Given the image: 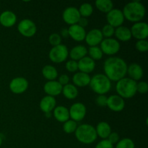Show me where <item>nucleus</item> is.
Masks as SVG:
<instances>
[{
  "mask_svg": "<svg viewBox=\"0 0 148 148\" xmlns=\"http://www.w3.org/2000/svg\"><path fill=\"white\" fill-rule=\"evenodd\" d=\"M127 64L120 57L111 56L105 61L103 64L104 75L114 82H118L125 77L127 72Z\"/></svg>",
  "mask_w": 148,
  "mask_h": 148,
  "instance_id": "obj_1",
  "label": "nucleus"
},
{
  "mask_svg": "<svg viewBox=\"0 0 148 148\" xmlns=\"http://www.w3.org/2000/svg\"><path fill=\"white\" fill-rule=\"evenodd\" d=\"M124 19L132 23H138L145 16L146 10L145 6L140 1H133L124 6L122 10Z\"/></svg>",
  "mask_w": 148,
  "mask_h": 148,
  "instance_id": "obj_2",
  "label": "nucleus"
},
{
  "mask_svg": "<svg viewBox=\"0 0 148 148\" xmlns=\"http://www.w3.org/2000/svg\"><path fill=\"white\" fill-rule=\"evenodd\" d=\"M137 82L130 77H124L116 82V90L118 95L122 98L129 99L137 93Z\"/></svg>",
  "mask_w": 148,
  "mask_h": 148,
  "instance_id": "obj_3",
  "label": "nucleus"
},
{
  "mask_svg": "<svg viewBox=\"0 0 148 148\" xmlns=\"http://www.w3.org/2000/svg\"><path fill=\"white\" fill-rule=\"evenodd\" d=\"M75 134L77 140L79 143L85 145L92 144L98 137L95 127L88 124H83L78 126Z\"/></svg>",
  "mask_w": 148,
  "mask_h": 148,
  "instance_id": "obj_4",
  "label": "nucleus"
},
{
  "mask_svg": "<svg viewBox=\"0 0 148 148\" xmlns=\"http://www.w3.org/2000/svg\"><path fill=\"white\" fill-rule=\"evenodd\" d=\"M89 85L98 95H106L111 90V82L104 74H97L91 77Z\"/></svg>",
  "mask_w": 148,
  "mask_h": 148,
  "instance_id": "obj_5",
  "label": "nucleus"
},
{
  "mask_svg": "<svg viewBox=\"0 0 148 148\" xmlns=\"http://www.w3.org/2000/svg\"><path fill=\"white\" fill-rule=\"evenodd\" d=\"M69 56V50L67 47L64 44L54 46L50 50L49 53V59L52 62L60 64L65 62Z\"/></svg>",
  "mask_w": 148,
  "mask_h": 148,
  "instance_id": "obj_6",
  "label": "nucleus"
},
{
  "mask_svg": "<svg viewBox=\"0 0 148 148\" xmlns=\"http://www.w3.org/2000/svg\"><path fill=\"white\" fill-rule=\"evenodd\" d=\"M101 48L103 53L108 55V56H113L116 54L121 49V45L119 40L116 39L112 38H105L102 40L101 43Z\"/></svg>",
  "mask_w": 148,
  "mask_h": 148,
  "instance_id": "obj_7",
  "label": "nucleus"
},
{
  "mask_svg": "<svg viewBox=\"0 0 148 148\" xmlns=\"http://www.w3.org/2000/svg\"><path fill=\"white\" fill-rule=\"evenodd\" d=\"M17 30L24 37L31 38L34 36L37 32V27L33 20L24 19L17 25Z\"/></svg>",
  "mask_w": 148,
  "mask_h": 148,
  "instance_id": "obj_8",
  "label": "nucleus"
},
{
  "mask_svg": "<svg viewBox=\"0 0 148 148\" xmlns=\"http://www.w3.org/2000/svg\"><path fill=\"white\" fill-rule=\"evenodd\" d=\"M69 118L73 121H80L85 119L87 113L86 106L82 103H75L69 109Z\"/></svg>",
  "mask_w": 148,
  "mask_h": 148,
  "instance_id": "obj_9",
  "label": "nucleus"
},
{
  "mask_svg": "<svg viewBox=\"0 0 148 148\" xmlns=\"http://www.w3.org/2000/svg\"><path fill=\"white\" fill-rule=\"evenodd\" d=\"M28 81L23 77H17L11 80L10 83V90L12 92L17 95L23 94L28 88Z\"/></svg>",
  "mask_w": 148,
  "mask_h": 148,
  "instance_id": "obj_10",
  "label": "nucleus"
},
{
  "mask_svg": "<svg viewBox=\"0 0 148 148\" xmlns=\"http://www.w3.org/2000/svg\"><path fill=\"white\" fill-rule=\"evenodd\" d=\"M132 36L137 40H146L148 37V25L145 22L135 23L131 29Z\"/></svg>",
  "mask_w": 148,
  "mask_h": 148,
  "instance_id": "obj_11",
  "label": "nucleus"
},
{
  "mask_svg": "<svg viewBox=\"0 0 148 148\" xmlns=\"http://www.w3.org/2000/svg\"><path fill=\"white\" fill-rule=\"evenodd\" d=\"M106 20L108 24L114 27V28L120 27L124 22V17L122 10L119 9H113L112 10L107 13Z\"/></svg>",
  "mask_w": 148,
  "mask_h": 148,
  "instance_id": "obj_12",
  "label": "nucleus"
},
{
  "mask_svg": "<svg viewBox=\"0 0 148 148\" xmlns=\"http://www.w3.org/2000/svg\"><path fill=\"white\" fill-rule=\"evenodd\" d=\"M81 16L77 8L75 7H69L65 9L62 14L63 20L69 25L77 24Z\"/></svg>",
  "mask_w": 148,
  "mask_h": 148,
  "instance_id": "obj_13",
  "label": "nucleus"
},
{
  "mask_svg": "<svg viewBox=\"0 0 148 148\" xmlns=\"http://www.w3.org/2000/svg\"><path fill=\"white\" fill-rule=\"evenodd\" d=\"M106 106L114 112H121L125 108V101L119 95H112L108 97Z\"/></svg>",
  "mask_w": 148,
  "mask_h": 148,
  "instance_id": "obj_14",
  "label": "nucleus"
},
{
  "mask_svg": "<svg viewBox=\"0 0 148 148\" xmlns=\"http://www.w3.org/2000/svg\"><path fill=\"white\" fill-rule=\"evenodd\" d=\"M103 40V36L101 33V30L97 28H93L90 30L88 33H86L85 38L86 43L90 46V47L98 46V45L101 44Z\"/></svg>",
  "mask_w": 148,
  "mask_h": 148,
  "instance_id": "obj_15",
  "label": "nucleus"
},
{
  "mask_svg": "<svg viewBox=\"0 0 148 148\" xmlns=\"http://www.w3.org/2000/svg\"><path fill=\"white\" fill-rule=\"evenodd\" d=\"M62 86L58 81L52 80L48 81L43 86V90L47 94V95L51 97H55L59 95L62 93Z\"/></svg>",
  "mask_w": 148,
  "mask_h": 148,
  "instance_id": "obj_16",
  "label": "nucleus"
},
{
  "mask_svg": "<svg viewBox=\"0 0 148 148\" xmlns=\"http://www.w3.org/2000/svg\"><path fill=\"white\" fill-rule=\"evenodd\" d=\"M68 32H69V37L77 42H81L84 40L85 36H86V31H85V28L77 24L69 26V27L68 28Z\"/></svg>",
  "mask_w": 148,
  "mask_h": 148,
  "instance_id": "obj_17",
  "label": "nucleus"
},
{
  "mask_svg": "<svg viewBox=\"0 0 148 148\" xmlns=\"http://www.w3.org/2000/svg\"><path fill=\"white\" fill-rule=\"evenodd\" d=\"M78 70L83 73L88 74L92 72L95 68V62L89 56H85L77 62Z\"/></svg>",
  "mask_w": 148,
  "mask_h": 148,
  "instance_id": "obj_18",
  "label": "nucleus"
},
{
  "mask_svg": "<svg viewBox=\"0 0 148 148\" xmlns=\"http://www.w3.org/2000/svg\"><path fill=\"white\" fill-rule=\"evenodd\" d=\"M17 23V15L10 10L4 11L0 14V24L5 27H11Z\"/></svg>",
  "mask_w": 148,
  "mask_h": 148,
  "instance_id": "obj_19",
  "label": "nucleus"
},
{
  "mask_svg": "<svg viewBox=\"0 0 148 148\" xmlns=\"http://www.w3.org/2000/svg\"><path fill=\"white\" fill-rule=\"evenodd\" d=\"M127 74H128L129 77L130 79L137 82L143 78L144 71H143V67L139 64L132 63L130 66H127Z\"/></svg>",
  "mask_w": 148,
  "mask_h": 148,
  "instance_id": "obj_20",
  "label": "nucleus"
},
{
  "mask_svg": "<svg viewBox=\"0 0 148 148\" xmlns=\"http://www.w3.org/2000/svg\"><path fill=\"white\" fill-rule=\"evenodd\" d=\"M56 101L54 97L46 95L40 100L39 106L40 110L44 114H46V113H51V111H53L56 107Z\"/></svg>",
  "mask_w": 148,
  "mask_h": 148,
  "instance_id": "obj_21",
  "label": "nucleus"
},
{
  "mask_svg": "<svg viewBox=\"0 0 148 148\" xmlns=\"http://www.w3.org/2000/svg\"><path fill=\"white\" fill-rule=\"evenodd\" d=\"M90 76L88 74L83 73V72H77L72 77L73 85L77 88H83L89 85L90 82Z\"/></svg>",
  "mask_w": 148,
  "mask_h": 148,
  "instance_id": "obj_22",
  "label": "nucleus"
},
{
  "mask_svg": "<svg viewBox=\"0 0 148 148\" xmlns=\"http://www.w3.org/2000/svg\"><path fill=\"white\" fill-rule=\"evenodd\" d=\"M53 116L56 121L60 123H64L69 119V109L64 106H58L53 111Z\"/></svg>",
  "mask_w": 148,
  "mask_h": 148,
  "instance_id": "obj_23",
  "label": "nucleus"
},
{
  "mask_svg": "<svg viewBox=\"0 0 148 148\" xmlns=\"http://www.w3.org/2000/svg\"><path fill=\"white\" fill-rule=\"evenodd\" d=\"M87 54H88V49L82 45L75 46L71 49L70 51H69V55L71 59L76 62L86 56Z\"/></svg>",
  "mask_w": 148,
  "mask_h": 148,
  "instance_id": "obj_24",
  "label": "nucleus"
},
{
  "mask_svg": "<svg viewBox=\"0 0 148 148\" xmlns=\"http://www.w3.org/2000/svg\"><path fill=\"white\" fill-rule=\"evenodd\" d=\"M114 35L119 40H121L122 42L129 41L132 37L130 28L123 25L116 27L115 29Z\"/></svg>",
  "mask_w": 148,
  "mask_h": 148,
  "instance_id": "obj_25",
  "label": "nucleus"
},
{
  "mask_svg": "<svg viewBox=\"0 0 148 148\" xmlns=\"http://www.w3.org/2000/svg\"><path fill=\"white\" fill-rule=\"evenodd\" d=\"M95 131H96L97 136L102 138L103 140H107L110 134L112 132L111 126L106 121H101L98 123L95 128Z\"/></svg>",
  "mask_w": 148,
  "mask_h": 148,
  "instance_id": "obj_26",
  "label": "nucleus"
},
{
  "mask_svg": "<svg viewBox=\"0 0 148 148\" xmlns=\"http://www.w3.org/2000/svg\"><path fill=\"white\" fill-rule=\"evenodd\" d=\"M62 93L68 100H74L78 96V89L73 84H67L62 88Z\"/></svg>",
  "mask_w": 148,
  "mask_h": 148,
  "instance_id": "obj_27",
  "label": "nucleus"
},
{
  "mask_svg": "<svg viewBox=\"0 0 148 148\" xmlns=\"http://www.w3.org/2000/svg\"><path fill=\"white\" fill-rule=\"evenodd\" d=\"M42 75L45 79L49 81L56 80L58 77V71L52 65H46L42 69Z\"/></svg>",
  "mask_w": 148,
  "mask_h": 148,
  "instance_id": "obj_28",
  "label": "nucleus"
},
{
  "mask_svg": "<svg viewBox=\"0 0 148 148\" xmlns=\"http://www.w3.org/2000/svg\"><path fill=\"white\" fill-rule=\"evenodd\" d=\"M95 4L100 12L106 14L114 9V3L111 0H97Z\"/></svg>",
  "mask_w": 148,
  "mask_h": 148,
  "instance_id": "obj_29",
  "label": "nucleus"
},
{
  "mask_svg": "<svg viewBox=\"0 0 148 148\" xmlns=\"http://www.w3.org/2000/svg\"><path fill=\"white\" fill-rule=\"evenodd\" d=\"M78 10H79L81 17H85V18L92 15V14L93 13V7H92V4H90V3H83V4H82Z\"/></svg>",
  "mask_w": 148,
  "mask_h": 148,
  "instance_id": "obj_30",
  "label": "nucleus"
},
{
  "mask_svg": "<svg viewBox=\"0 0 148 148\" xmlns=\"http://www.w3.org/2000/svg\"><path fill=\"white\" fill-rule=\"evenodd\" d=\"M88 53L90 56L89 57L91 58L94 61H98L101 59L103 57V55L99 46L90 47L89 49L88 50Z\"/></svg>",
  "mask_w": 148,
  "mask_h": 148,
  "instance_id": "obj_31",
  "label": "nucleus"
},
{
  "mask_svg": "<svg viewBox=\"0 0 148 148\" xmlns=\"http://www.w3.org/2000/svg\"><path fill=\"white\" fill-rule=\"evenodd\" d=\"M77 127V122L72 119H69L66 122L64 123L63 130L66 134H72L75 132Z\"/></svg>",
  "mask_w": 148,
  "mask_h": 148,
  "instance_id": "obj_32",
  "label": "nucleus"
},
{
  "mask_svg": "<svg viewBox=\"0 0 148 148\" xmlns=\"http://www.w3.org/2000/svg\"><path fill=\"white\" fill-rule=\"evenodd\" d=\"M116 145V148H135L134 141L130 138L121 139Z\"/></svg>",
  "mask_w": 148,
  "mask_h": 148,
  "instance_id": "obj_33",
  "label": "nucleus"
},
{
  "mask_svg": "<svg viewBox=\"0 0 148 148\" xmlns=\"http://www.w3.org/2000/svg\"><path fill=\"white\" fill-rule=\"evenodd\" d=\"M101 33H102L103 36L105 37L106 38H111L114 35L115 28L111 25H110L106 24L102 28Z\"/></svg>",
  "mask_w": 148,
  "mask_h": 148,
  "instance_id": "obj_34",
  "label": "nucleus"
},
{
  "mask_svg": "<svg viewBox=\"0 0 148 148\" xmlns=\"http://www.w3.org/2000/svg\"><path fill=\"white\" fill-rule=\"evenodd\" d=\"M49 42L53 47L62 44V37L59 33H52L49 37Z\"/></svg>",
  "mask_w": 148,
  "mask_h": 148,
  "instance_id": "obj_35",
  "label": "nucleus"
},
{
  "mask_svg": "<svg viewBox=\"0 0 148 148\" xmlns=\"http://www.w3.org/2000/svg\"><path fill=\"white\" fill-rule=\"evenodd\" d=\"M135 48L138 51L144 53L148 50V42L147 40H139L136 42Z\"/></svg>",
  "mask_w": 148,
  "mask_h": 148,
  "instance_id": "obj_36",
  "label": "nucleus"
},
{
  "mask_svg": "<svg viewBox=\"0 0 148 148\" xmlns=\"http://www.w3.org/2000/svg\"><path fill=\"white\" fill-rule=\"evenodd\" d=\"M65 68L69 72H75L78 70L77 62L74 60H69L65 64Z\"/></svg>",
  "mask_w": 148,
  "mask_h": 148,
  "instance_id": "obj_37",
  "label": "nucleus"
},
{
  "mask_svg": "<svg viewBox=\"0 0 148 148\" xmlns=\"http://www.w3.org/2000/svg\"><path fill=\"white\" fill-rule=\"evenodd\" d=\"M148 91V84L145 81L137 83V92L140 94H146Z\"/></svg>",
  "mask_w": 148,
  "mask_h": 148,
  "instance_id": "obj_38",
  "label": "nucleus"
},
{
  "mask_svg": "<svg viewBox=\"0 0 148 148\" xmlns=\"http://www.w3.org/2000/svg\"><path fill=\"white\" fill-rule=\"evenodd\" d=\"M108 97L106 95H98L95 99V103L100 107H105L107 105Z\"/></svg>",
  "mask_w": 148,
  "mask_h": 148,
  "instance_id": "obj_39",
  "label": "nucleus"
},
{
  "mask_svg": "<svg viewBox=\"0 0 148 148\" xmlns=\"http://www.w3.org/2000/svg\"><path fill=\"white\" fill-rule=\"evenodd\" d=\"M107 140L111 143V144L114 145L116 144L120 140V137H119V134H118L117 132H111L110 134V135L108 136V137L107 138Z\"/></svg>",
  "mask_w": 148,
  "mask_h": 148,
  "instance_id": "obj_40",
  "label": "nucleus"
},
{
  "mask_svg": "<svg viewBox=\"0 0 148 148\" xmlns=\"http://www.w3.org/2000/svg\"><path fill=\"white\" fill-rule=\"evenodd\" d=\"M95 148H114V145L108 140H102L96 145Z\"/></svg>",
  "mask_w": 148,
  "mask_h": 148,
  "instance_id": "obj_41",
  "label": "nucleus"
},
{
  "mask_svg": "<svg viewBox=\"0 0 148 148\" xmlns=\"http://www.w3.org/2000/svg\"><path fill=\"white\" fill-rule=\"evenodd\" d=\"M58 82L62 85V86H64V85H67L69 82V77L66 74H63V75H60L59 77V80Z\"/></svg>",
  "mask_w": 148,
  "mask_h": 148,
  "instance_id": "obj_42",
  "label": "nucleus"
},
{
  "mask_svg": "<svg viewBox=\"0 0 148 148\" xmlns=\"http://www.w3.org/2000/svg\"><path fill=\"white\" fill-rule=\"evenodd\" d=\"M77 25H79V26H81L82 27L85 28V27H87V26H88V19L85 18V17H81L80 19L79 20V21H78Z\"/></svg>",
  "mask_w": 148,
  "mask_h": 148,
  "instance_id": "obj_43",
  "label": "nucleus"
},
{
  "mask_svg": "<svg viewBox=\"0 0 148 148\" xmlns=\"http://www.w3.org/2000/svg\"><path fill=\"white\" fill-rule=\"evenodd\" d=\"M61 37L67 38L69 37V32H68L67 28H63L61 30Z\"/></svg>",
  "mask_w": 148,
  "mask_h": 148,
  "instance_id": "obj_44",
  "label": "nucleus"
},
{
  "mask_svg": "<svg viewBox=\"0 0 148 148\" xmlns=\"http://www.w3.org/2000/svg\"><path fill=\"white\" fill-rule=\"evenodd\" d=\"M45 115H46V118H50V117H51V113H46L45 114Z\"/></svg>",
  "mask_w": 148,
  "mask_h": 148,
  "instance_id": "obj_45",
  "label": "nucleus"
},
{
  "mask_svg": "<svg viewBox=\"0 0 148 148\" xmlns=\"http://www.w3.org/2000/svg\"><path fill=\"white\" fill-rule=\"evenodd\" d=\"M1 144H2V137L0 136V147H1Z\"/></svg>",
  "mask_w": 148,
  "mask_h": 148,
  "instance_id": "obj_46",
  "label": "nucleus"
}]
</instances>
